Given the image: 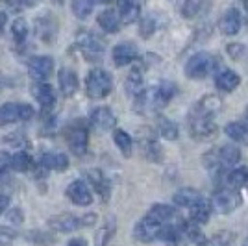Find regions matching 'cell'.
<instances>
[{
    "mask_svg": "<svg viewBox=\"0 0 248 246\" xmlns=\"http://www.w3.org/2000/svg\"><path fill=\"white\" fill-rule=\"evenodd\" d=\"M241 83V76L232 69H222L215 74V87L222 92L235 91Z\"/></svg>",
    "mask_w": 248,
    "mask_h": 246,
    "instance_id": "9a60e30c",
    "label": "cell"
},
{
    "mask_svg": "<svg viewBox=\"0 0 248 246\" xmlns=\"http://www.w3.org/2000/svg\"><path fill=\"white\" fill-rule=\"evenodd\" d=\"M241 13L239 10L235 8H230V10L220 17V21H218V30L222 35H228V37H232V35H237L239 30H241Z\"/></svg>",
    "mask_w": 248,
    "mask_h": 246,
    "instance_id": "4fadbf2b",
    "label": "cell"
},
{
    "mask_svg": "<svg viewBox=\"0 0 248 246\" xmlns=\"http://www.w3.org/2000/svg\"><path fill=\"white\" fill-rule=\"evenodd\" d=\"M218 159L222 167H233L241 161V150H239L235 144H224L217 150Z\"/></svg>",
    "mask_w": 248,
    "mask_h": 246,
    "instance_id": "f1b7e54d",
    "label": "cell"
},
{
    "mask_svg": "<svg viewBox=\"0 0 248 246\" xmlns=\"http://www.w3.org/2000/svg\"><path fill=\"white\" fill-rule=\"evenodd\" d=\"M189 134L197 141H206L217 134V124L213 121V117H206V115H198V113L191 111V115H189Z\"/></svg>",
    "mask_w": 248,
    "mask_h": 246,
    "instance_id": "5b68a950",
    "label": "cell"
},
{
    "mask_svg": "<svg viewBox=\"0 0 248 246\" xmlns=\"http://www.w3.org/2000/svg\"><path fill=\"white\" fill-rule=\"evenodd\" d=\"M182 230H184V233H186V237L191 243H195L197 246H206L207 239L204 235V231L200 230V224L189 220V222H186V224L182 226Z\"/></svg>",
    "mask_w": 248,
    "mask_h": 246,
    "instance_id": "4dcf8cb0",
    "label": "cell"
},
{
    "mask_svg": "<svg viewBox=\"0 0 248 246\" xmlns=\"http://www.w3.org/2000/svg\"><path fill=\"white\" fill-rule=\"evenodd\" d=\"M111 56H113V62L117 67H124V65L134 63L139 58V50H137V46H135L134 43L124 41V43H119L115 46Z\"/></svg>",
    "mask_w": 248,
    "mask_h": 246,
    "instance_id": "7c38bea8",
    "label": "cell"
},
{
    "mask_svg": "<svg viewBox=\"0 0 248 246\" xmlns=\"http://www.w3.org/2000/svg\"><path fill=\"white\" fill-rule=\"evenodd\" d=\"M67 196H69V200L73 204L83 205V207L93 202V195H91L89 187L83 180H74L73 184L67 187Z\"/></svg>",
    "mask_w": 248,
    "mask_h": 246,
    "instance_id": "8fae6325",
    "label": "cell"
},
{
    "mask_svg": "<svg viewBox=\"0 0 248 246\" xmlns=\"http://www.w3.org/2000/svg\"><path fill=\"white\" fill-rule=\"evenodd\" d=\"M94 2H100V4H108L109 0H94Z\"/></svg>",
    "mask_w": 248,
    "mask_h": 246,
    "instance_id": "f5cc1de1",
    "label": "cell"
},
{
    "mask_svg": "<svg viewBox=\"0 0 248 246\" xmlns=\"http://www.w3.org/2000/svg\"><path fill=\"white\" fill-rule=\"evenodd\" d=\"M113 141H115L117 148L121 150V154H123L124 157H130V155H132V150H134V143H132V137L126 134L124 130H115Z\"/></svg>",
    "mask_w": 248,
    "mask_h": 246,
    "instance_id": "836d02e7",
    "label": "cell"
},
{
    "mask_svg": "<svg viewBox=\"0 0 248 246\" xmlns=\"http://www.w3.org/2000/svg\"><path fill=\"white\" fill-rule=\"evenodd\" d=\"M211 213H213V205H211V200H206V198L198 200L193 207H189V218L197 224H206Z\"/></svg>",
    "mask_w": 248,
    "mask_h": 246,
    "instance_id": "44dd1931",
    "label": "cell"
},
{
    "mask_svg": "<svg viewBox=\"0 0 248 246\" xmlns=\"http://www.w3.org/2000/svg\"><path fill=\"white\" fill-rule=\"evenodd\" d=\"M22 2H28V4H30V2H33V0H22Z\"/></svg>",
    "mask_w": 248,
    "mask_h": 246,
    "instance_id": "11a10c76",
    "label": "cell"
},
{
    "mask_svg": "<svg viewBox=\"0 0 248 246\" xmlns=\"http://www.w3.org/2000/svg\"><path fill=\"white\" fill-rule=\"evenodd\" d=\"M243 204V196L237 193V189H218L217 193L211 198V205H213V211L218 215H228V213H233L239 205Z\"/></svg>",
    "mask_w": 248,
    "mask_h": 246,
    "instance_id": "277c9868",
    "label": "cell"
},
{
    "mask_svg": "<svg viewBox=\"0 0 248 246\" xmlns=\"http://www.w3.org/2000/svg\"><path fill=\"white\" fill-rule=\"evenodd\" d=\"M65 139H67V144L74 155L85 154L87 143H89V130H87L85 121L80 119V121H73L69 124L65 130Z\"/></svg>",
    "mask_w": 248,
    "mask_h": 246,
    "instance_id": "3957f363",
    "label": "cell"
},
{
    "mask_svg": "<svg viewBox=\"0 0 248 246\" xmlns=\"http://www.w3.org/2000/svg\"><path fill=\"white\" fill-rule=\"evenodd\" d=\"M67 246H87V243L83 239H73V241H69Z\"/></svg>",
    "mask_w": 248,
    "mask_h": 246,
    "instance_id": "681fc988",
    "label": "cell"
},
{
    "mask_svg": "<svg viewBox=\"0 0 248 246\" xmlns=\"http://www.w3.org/2000/svg\"><path fill=\"white\" fill-rule=\"evenodd\" d=\"M245 119H247V124H248V106H247V109H245Z\"/></svg>",
    "mask_w": 248,
    "mask_h": 246,
    "instance_id": "816d5d0a",
    "label": "cell"
},
{
    "mask_svg": "<svg viewBox=\"0 0 248 246\" xmlns=\"http://www.w3.org/2000/svg\"><path fill=\"white\" fill-rule=\"evenodd\" d=\"M33 96H35V100L37 104L41 106L43 111H48L54 108V104H56V92H54V87H52L50 83L46 82H37L33 85Z\"/></svg>",
    "mask_w": 248,
    "mask_h": 246,
    "instance_id": "5bb4252c",
    "label": "cell"
},
{
    "mask_svg": "<svg viewBox=\"0 0 248 246\" xmlns=\"http://www.w3.org/2000/svg\"><path fill=\"white\" fill-rule=\"evenodd\" d=\"M94 0H73V11L78 19L89 17V13L93 11Z\"/></svg>",
    "mask_w": 248,
    "mask_h": 246,
    "instance_id": "ab89813d",
    "label": "cell"
},
{
    "mask_svg": "<svg viewBox=\"0 0 248 246\" xmlns=\"http://www.w3.org/2000/svg\"><path fill=\"white\" fill-rule=\"evenodd\" d=\"M161 228L163 224L161 222H157L155 218L146 213V216H143L134 228V237L137 241H141V243H150V241H154L159 237V231H161Z\"/></svg>",
    "mask_w": 248,
    "mask_h": 246,
    "instance_id": "9c48e42d",
    "label": "cell"
},
{
    "mask_svg": "<svg viewBox=\"0 0 248 246\" xmlns=\"http://www.w3.org/2000/svg\"><path fill=\"white\" fill-rule=\"evenodd\" d=\"M91 124H93L96 130L100 132H108L115 126V115L109 108L100 106V108H94L91 111Z\"/></svg>",
    "mask_w": 248,
    "mask_h": 246,
    "instance_id": "2e32d148",
    "label": "cell"
},
{
    "mask_svg": "<svg viewBox=\"0 0 248 246\" xmlns=\"http://www.w3.org/2000/svg\"><path fill=\"white\" fill-rule=\"evenodd\" d=\"M21 121V104L8 102L0 106V124H13Z\"/></svg>",
    "mask_w": 248,
    "mask_h": 246,
    "instance_id": "f546056e",
    "label": "cell"
},
{
    "mask_svg": "<svg viewBox=\"0 0 248 246\" xmlns=\"http://www.w3.org/2000/svg\"><path fill=\"white\" fill-rule=\"evenodd\" d=\"M10 241H11V235L6 237V233L0 231V246H10Z\"/></svg>",
    "mask_w": 248,
    "mask_h": 246,
    "instance_id": "7dc6e473",
    "label": "cell"
},
{
    "mask_svg": "<svg viewBox=\"0 0 248 246\" xmlns=\"http://www.w3.org/2000/svg\"><path fill=\"white\" fill-rule=\"evenodd\" d=\"M78 46H80L83 58H85L87 62H100L104 58L102 41H100L96 35L89 33V31H85V33H82V35L78 37Z\"/></svg>",
    "mask_w": 248,
    "mask_h": 246,
    "instance_id": "52a82bcc",
    "label": "cell"
},
{
    "mask_svg": "<svg viewBox=\"0 0 248 246\" xmlns=\"http://www.w3.org/2000/svg\"><path fill=\"white\" fill-rule=\"evenodd\" d=\"M6 22H8V15H6L4 11H0V33H2V30H4Z\"/></svg>",
    "mask_w": 248,
    "mask_h": 246,
    "instance_id": "c3c4849f",
    "label": "cell"
},
{
    "mask_svg": "<svg viewBox=\"0 0 248 246\" xmlns=\"http://www.w3.org/2000/svg\"><path fill=\"white\" fill-rule=\"evenodd\" d=\"M87 178H89V182L94 185L96 193L102 196L104 200H108L109 195H111V187H109L108 178L102 174V170H89V172H87Z\"/></svg>",
    "mask_w": 248,
    "mask_h": 246,
    "instance_id": "83f0119b",
    "label": "cell"
},
{
    "mask_svg": "<svg viewBox=\"0 0 248 246\" xmlns=\"http://www.w3.org/2000/svg\"><path fill=\"white\" fill-rule=\"evenodd\" d=\"M176 92H178V87H176V83H172V82L157 83V85H155L152 91L146 92V94H148V104H150V108H154V109L165 108L167 104H169L170 100H172V98H174Z\"/></svg>",
    "mask_w": 248,
    "mask_h": 246,
    "instance_id": "ba28073f",
    "label": "cell"
},
{
    "mask_svg": "<svg viewBox=\"0 0 248 246\" xmlns=\"http://www.w3.org/2000/svg\"><path fill=\"white\" fill-rule=\"evenodd\" d=\"M182 233H184V230H180L178 226L165 224L163 228H161V231H159V237H157V239H161V241H165V243H170V245H176V243L180 241Z\"/></svg>",
    "mask_w": 248,
    "mask_h": 246,
    "instance_id": "e575fe53",
    "label": "cell"
},
{
    "mask_svg": "<svg viewBox=\"0 0 248 246\" xmlns=\"http://www.w3.org/2000/svg\"><path fill=\"white\" fill-rule=\"evenodd\" d=\"M232 243H233V233L222 230V231H217L213 237H209L206 246H232Z\"/></svg>",
    "mask_w": 248,
    "mask_h": 246,
    "instance_id": "8d00e7d4",
    "label": "cell"
},
{
    "mask_svg": "<svg viewBox=\"0 0 248 246\" xmlns=\"http://www.w3.org/2000/svg\"><path fill=\"white\" fill-rule=\"evenodd\" d=\"M41 165L46 170H58L62 172L69 167V157L62 152H43Z\"/></svg>",
    "mask_w": 248,
    "mask_h": 246,
    "instance_id": "7402d4cb",
    "label": "cell"
},
{
    "mask_svg": "<svg viewBox=\"0 0 248 246\" xmlns=\"http://www.w3.org/2000/svg\"><path fill=\"white\" fill-rule=\"evenodd\" d=\"M31 167V157L26 152H17L11 157V169L19 170V172H26Z\"/></svg>",
    "mask_w": 248,
    "mask_h": 246,
    "instance_id": "74e56055",
    "label": "cell"
},
{
    "mask_svg": "<svg viewBox=\"0 0 248 246\" xmlns=\"http://www.w3.org/2000/svg\"><path fill=\"white\" fill-rule=\"evenodd\" d=\"M217 63L218 60L209 52H198L195 56H191L189 62L186 63V76L191 80H202L209 72L215 71Z\"/></svg>",
    "mask_w": 248,
    "mask_h": 246,
    "instance_id": "7a4b0ae2",
    "label": "cell"
},
{
    "mask_svg": "<svg viewBox=\"0 0 248 246\" xmlns=\"http://www.w3.org/2000/svg\"><path fill=\"white\" fill-rule=\"evenodd\" d=\"M226 184L232 189H243L248 185V169H232L226 174Z\"/></svg>",
    "mask_w": 248,
    "mask_h": 246,
    "instance_id": "1f68e13d",
    "label": "cell"
},
{
    "mask_svg": "<svg viewBox=\"0 0 248 246\" xmlns=\"http://www.w3.org/2000/svg\"><path fill=\"white\" fill-rule=\"evenodd\" d=\"M224 134L233 141V143L248 144V124L247 123H228L224 128Z\"/></svg>",
    "mask_w": 248,
    "mask_h": 246,
    "instance_id": "4316f807",
    "label": "cell"
},
{
    "mask_svg": "<svg viewBox=\"0 0 248 246\" xmlns=\"http://www.w3.org/2000/svg\"><path fill=\"white\" fill-rule=\"evenodd\" d=\"M96 21L100 24V28L108 33H117L121 30V15H117V11L113 10H104Z\"/></svg>",
    "mask_w": 248,
    "mask_h": 246,
    "instance_id": "484cf974",
    "label": "cell"
},
{
    "mask_svg": "<svg viewBox=\"0 0 248 246\" xmlns=\"http://www.w3.org/2000/svg\"><path fill=\"white\" fill-rule=\"evenodd\" d=\"M4 141H8V143L13 144V146H21V144L24 143V137L21 135V132H17V134H11V135H8V137H4Z\"/></svg>",
    "mask_w": 248,
    "mask_h": 246,
    "instance_id": "ee69618b",
    "label": "cell"
},
{
    "mask_svg": "<svg viewBox=\"0 0 248 246\" xmlns=\"http://www.w3.org/2000/svg\"><path fill=\"white\" fill-rule=\"evenodd\" d=\"M243 4H245V10H247V13H248V0H243Z\"/></svg>",
    "mask_w": 248,
    "mask_h": 246,
    "instance_id": "f907efd6",
    "label": "cell"
},
{
    "mask_svg": "<svg viewBox=\"0 0 248 246\" xmlns=\"http://www.w3.org/2000/svg\"><path fill=\"white\" fill-rule=\"evenodd\" d=\"M222 109V98L218 94H206L204 98H200L193 111L198 115H206V117H215L218 111Z\"/></svg>",
    "mask_w": 248,
    "mask_h": 246,
    "instance_id": "e0dca14e",
    "label": "cell"
},
{
    "mask_svg": "<svg viewBox=\"0 0 248 246\" xmlns=\"http://www.w3.org/2000/svg\"><path fill=\"white\" fill-rule=\"evenodd\" d=\"M148 215L165 226V224H170L176 216H178V211H176V207H172V205L169 204H155L150 207Z\"/></svg>",
    "mask_w": 248,
    "mask_h": 246,
    "instance_id": "d4e9b609",
    "label": "cell"
},
{
    "mask_svg": "<svg viewBox=\"0 0 248 246\" xmlns=\"http://www.w3.org/2000/svg\"><path fill=\"white\" fill-rule=\"evenodd\" d=\"M157 130H159L161 137L167 139V141H176V139H178V135H180L178 124H176L174 121H170V119H165V117H161V119H159V123H157Z\"/></svg>",
    "mask_w": 248,
    "mask_h": 246,
    "instance_id": "d6a6232c",
    "label": "cell"
},
{
    "mask_svg": "<svg viewBox=\"0 0 248 246\" xmlns=\"http://www.w3.org/2000/svg\"><path fill=\"white\" fill-rule=\"evenodd\" d=\"M202 2H204V0H186L184 6H182V15H184L186 19L197 17L198 11L202 10Z\"/></svg>",
    "mask_w": 248,
    "mask_h": 246,
    "instance_id": "60d3db41",
    "label": "cell"
},
{
    "mask_svg": "<svg viewBox=\"0 0 248 246\" xmlns=\"http://www.w3.org/2000/svg\"><path fill=\"white\" fill-rule=\"evenodd\" d=\"M204 196L200 191L197 189H193V187H184V189H180L174 196H172V202H174L178 207H193V205L197 204L198 200H202Z\"/></svg>",
    "mask_w": 248,
    "mask_h": 246,
    "instance_id": "603a6c76",
    "label": "cell"
},
{
    "mask_svg": "<svg viewBox=\"0 0 248 246\" xmlns=\"http://www.w3.org/2000/svg\"><path fill=\"white\" fill-rule=\"evenodd\" d=\"M139 31H141V35H143L145 39H148V37L155 31V21L152 19V17H145V19L141 21Z\"/></svg>",
    "mask_w": 248,
    "mask_h": 246,
    "instance_id": "b9f144b4",
    "label": "cell"
},
{
    "mask_svg": "<svg viewBox=\"0 0 248 246\" xmlns=\"http://www.w3.org/2000/svg\"><path fill=\"white\" fill-rule=\"evenodd\" d=\"M126 92L132 96V98H137L139 94L145 92V80H143V72L139 67H134L132 71L128 72V78H126Z\"/></svg>",
    "mask_w": 248,
    "mask_h": 246,
    "instance_id": "d6986e66",
    "label": "cell"
},
{
    "mask_svg": "<svg viewBox=\"0 0 248 246\" xmlns=\"http://www.w3.org/2000/svg\"><path fill=\"white\" fill-rule=\"evenodd\" d=\"M8 205H10V198L6 195H0V215L8 209Z\"/></svg>",
    "mask_w": 248,
    "mask_h": 246,
    "instance_id": "bcb514c9",
    "label": "cell"
},
{
    "mask_svg": "<svg viewBox=\"0 0 248 246\" xmlns=\"http://www.w3.org/2000/svg\"><path fill=\"white\" fill-rule=\"evenodd\" d=\"M94 220H96V215H93V213L83 215V216H80V218L74 215H58L48 220V226H50L52 230L60 231V233H71V231H74V230L80 228V226L93 224Z\"/></svg>",
    "mask_w": 248,
    "mask_h": 246,
    "instance_id": "8992f818",
    "label": "cell"
},
{
    "mask_svg": "<svg viewBox=\"0 0 248 246\" xmlns=\"http://www.w3.org/2000/svg\"><path fill=\"white\" fill-rule=\"evenodd\" d=\"M141 152L145 154L148 161H161V157H163L161 146L157 144L154 135L148 134V132L141 135Z\"/></svg>",
    "mask_w": 248,
    "mask_h": 246,
    "instance_id": "ffe728a7",
    "label": "cell"
},
{
    "mask_svg": "<svg viewBox=\"0 0 248 246\" xmlns=\"http://www.w3.org/2000/svg\"><path fill=\"white\" fill-rule=\"evenodd\" d=\"M11 33H13L17 43H24L26 37H28V22L24 19H15L13 24H11Z\"/></svg>",
    "mask_w": 248,
    "mask_h": 246,
    "instance_id": "f35d334b",
    "label": "cell"
},
{
    "mask_svg": "<svg viewBox=\"0 0 248 246\" xmlns=\"http://www.w3.org/2000/svg\"><path fill=\"white\" fill-rule=\"evenodd\" d=\"M243 246H248V237L245 239V243H243Z\"/></svg>",
    "mask_w": 248,
    "mask_h": 246,
    "instance_id": "db71d44e",
    "label": "cell"
},
{
    "mask_svg": "<svg viewBox=\"0 0 248 246\" xmlns=\"http://www.w3.org/2000/svg\"><path fill=\"white\" fill-rule=\"evenodd\" d=\"M8 220H11V222H22V211L21 209H13V211H10V215H8Z\"/></svg>",
    "mask_w": 248,
    "mask_h": 246,
    "instance_id": "f6af8a7d",
    "label": "cell"
},
{
    "mask_svg": "<svg viewBox=\"0 0 248 246\" xmlns=\"http://www.w3.org/2000/svg\"><path fill=\"white\" fill-rule=\"evenodd\" d=\"M11 157L8 152H0V172H6L8 169H11Z\"/></svg>",
    "mask_w": 248,
    "mask_h": 246,
    "instance_id": "7bdbcfd3",
    "label": "cell"
},
{
    "mask_svg": "<svg viewBox=\"0 0 248 246\" xmlns=\"http://www.w3.org/2000/svg\"><path fill=\"white\" fill-rule=\"evenodd\" d=\"M226 52L233 62H245L248 58V48L243 43H228Z\"/></svg>",
    "mask_w": 248,
    "mask_h": 246,
    "instance_id": "d590c367",
    "label": "cell"
},
{
    "mask_svg": "<svg viewBox=\"0 0 248 246\" xmlns=\"http://www.w3.org/2000/svg\"><path fill=\"white\" fill-rule=\"evenodd\" d=\"M58 82H60V89L65 96H73L74 92L78 91V76L71 69H62L58 74Z\"/></svg>",
    "mask_w": 248,
    "mask_h": 246,
    "instance_id": "cb8c5ba5",
    "label": "cell"
},
{
    "mask_svg": "<svg viewBox=\"0 0 248 246\" xmlns=\"http://www.w3.org/2000/svg\"><path fill=\"white\" fill-rule=\"evenodd\" d=\"M113 89V78L111 74L104 69H93V71L87 74V80H85V91L89 94V98L93 100H100L106 98Z\"/></svg>",
    "mask_w": 248,
    "mask_h": 246,
    "instance_id": "6da1fadb",
    "label": "cell"
},
{
    "mask_svg": "<svg viewBox=\"0 0 248 246\" xmlns=\"http://www.w3.org/2000/svg\"><path fill=\"white\" fill-rule=\"evenodd\" d=\"M117 8H119V15H121V21L124 24H132L141 15V2L139 0H119Z\"/></svg>",
    "mask_w": 248,
    "mask_h": 246,
    "instance_id": "ac0fdd59",
    "label": "cell"
},
{
    "mask_svg": "<svg viewBox=\"0 0 248 246\" xmlns=\"http://www.w3.org/2000/svg\"><path fill=\"white\" fill-rule=\"evenodd\" d=\"M54 60L50 56H35L28 62V72L35 82H45L52 74Z\"/></svg>",
    "mask_w": 248,
    "mask_h": 246,
    "instance_id": "30bf717a",
    "label": "cell"
}]
</instances>
